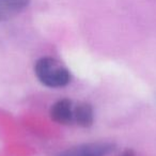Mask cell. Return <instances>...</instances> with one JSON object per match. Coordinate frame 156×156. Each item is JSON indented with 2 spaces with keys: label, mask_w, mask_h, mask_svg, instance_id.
I'll return each mask as SVG.
<instances>
[{
  "label": "cell",
  "mask_w": 156,
  "mask_h": 156,
  "mask_svg": "<svg viewBox=\"0 0 156 156\" xmlns=\"http://www.w3.org/2000/svg\"><path fill=\"white\" fill-rule=\"evenodd\" d=\"M34 74L42 85L52 89L65 87L72 79L69 69L51 57H42L37 60Z\"/></svg>",
  "instance_id": "cell-1"
},
{
  "label": "cell",
  "mask_w": 156,
  "mask_h": 156,
  "mask_svg": "<svg viewBox=\"0 0 156 156\" xmlns=\"http://www.w3.org/2000/svg\"><path fill=\"white\" fill-rule=\"evenodd\" d=\"M49 115L54 122L61 125H73L75 104L69 98H62L51 105Z\"/></svg>",
  "instance_id": "cell-2"
},
{
  "label": "cell",
  "mask_w": 156,
  "mask_h": 156,
  "mask_svg": "<svg viewBox=\"0 0 156 156\" xmlns=\"http://www.w3.org/2000/svg\"><path fill=\"white\" fill-rule=\"evenodd\" d=\"M111 149L112 147L109 143L92 142L71 147L58 156H106Z\"/></svg>",
  "instance_id": "cell-3"
},
{
  "label": "cell",
  "mask_w": 156,
  "mask_h": 156,
  "mask_svg": "<svg viewBox=\"0 0 156 156\" xmlns=\"http://www.w3.org/2000/svg\"><path fill=\"white\" fill-rule=\"evenodd\" d=\"M30 0H0V22L10 20L28 7Z\"/></svg>",
  "instance_id": "cell-4"
},
{
  "label": "cell",
  "mask_w": 156,
  "mask_h": 156,
  "mask_svg": "<svg viewBox=\"0 0 156 156\" xmlns=\"http://www.w3.org/2000/svg\"><path fill=\"white\" fill-rule=\"evenodd\" d=\"M94 122L93 108L88 103H78L75 104V115L74 124L80 127H89Z\"/></svg>",
  "instance_id": "cell-5"
},
{
  "label": "cell",
  "mask_w": 156,
  "mask_h": 156,
  "mask_svg": "<svg viewBox=\"0 0 156 156\" xmlns=\"http://www.w3.org/2000/svg\"><path fill=\"white\" fill-rule=\"evenodd\" d=\"M123 156H133L130 153H127V154H125V155H123Z\"/></svg>",
  "instance_id": "cell-6"
}]
</instances>
